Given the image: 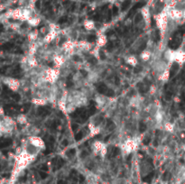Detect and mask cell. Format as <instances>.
<instances>
[{
  "label": "cell",
  "instance_id": "1",
  "mask_svg": "<svg viewBox=\"0 0 185 184\" xmlns=\"http://www.w3.org/2000/svg\"><path fill=\"white\" fill-rule=\"evenodd\" d=\"M12 143V140L11 139H1L0 140V148H5L8 147L10 144Z\"/></svg>",
  "mask_w": 185,
  "mask_h": 184
},
{
  "label": "cell",
  "instance_id": "2",
  "mask_svg": "<svg viewBox=\"0 0 185 184\" xmlns=\"http://www.w3.org/2000/svg\"><path fill=\"white\" fill-rule=\"evenodd\" d=\"M97 89H98V91L99 92V93H101V94H105L106 90H108V87H107L104 83H99V84L98 85Z\"/></svg>",
  "mask_w": 185,
  "mask_h": 184
},
{
  "label": "cell",
  "instance_id": "3",
  "mask_svg": "<svg viewBox=\"0 0 185 184\" xmlns=\"http://www.w3.org/2000/svg\"><path fill=\"white\" fill-rule=\"evenodd\" d=\"M49 112H50L49 108H44V107H43V108H38V111H37V113L41 115H48Z\"/></svg>",
  "mask_w": 185,
  "mask_h": 184
},
{
  "label": "cell",
  "instance_id": "4",
  "mask_svg": "<svg viewBox=\"0 0 185 184\" xmlns=\"http://www.w3.org/2000/svg\"><path fill=\"white\" fill-rule=\"evenodd\" d=\"M179 69V65H178L177 63H173V66H172V68H171V71H170L171 77H172V76H174V74L176 73V71H177V69Z\"/></svg>",
  "mask_w": 185,
  "mask_h": 184
},
{
  "label": "cell",
  "instance_id": "5",
  "mask_svg": "<svg viewBox=\"0 0 185 184\" xmlns=\"http://www.w3.org/2000/svg\"><path fill=\"white\" fill-rule=\"evenodd\" d=\"M13 46H14V44H13L12 43H6V44H5L4 45L2 46L1 48H2L3 50H9V49H11Z\"/></svg>",
  "mask_w": 185,
  "mask_h": 184
},
{
  "label": "cell",
  "instance_id": "6",
  "mask_svg": "<svg viewBox=\"0 0 185 184\" xmlns=\"http://www.w3.org/2000/svg\"><path fill=\"white\" fill-rule=\"evenodd\" d=\"M107 127H108L109 130H113V129L115 128V125H114V123H113L111 120H109V122H108V124H107Z\"/></svg>",
  "mask_w": 185,
  "mask_h": 184
},
{
  "label": "cell",
  "instance_id": "7",
  "mask_svg": "<svg viewBox=\"0 0 185 184\" xmlns=\"http://www.w3.org/2000/svg\"><path fill=\"white\" fill-rule=\"evenodd\" d=\"M30 108V104H25L24 106H23L22 108H21V109H20V111L21 112H23V113H25V112H27L28 111V109Z\"/></svg>",
  "mask_w": 185,
  "mask_h": 184
},
{
  "label": "cell",
  "instance_id": "8",
  "mask_svg": "<svg viewBox=\"0 0 185 184\" xmlns=\"http://www.w3.org/2000/svg\"><path fill=\"white\" fill-rule=\"evenodd\" d=\"M145 129H146V126L143 123V122H140V124H139V130H140V132H144L145 131Z\"/></svg>",
  "mask_w": 185,
  "mask_h": 184
},
{
  "label": "cell",
  "instance_id": "9",
  "mask_svg": "<svg viewBox=\"0 0 185 184\" xmlns=\"http://www.w3.org/2000/svg\"><path fill=\"white\" fill-rule=\"evenodd\" d=\"M105 95L108 96V97H112V96H114V91L112 90H110V89H108L105 92Z\"/></svg>",
  "mask_w": 185,
  "mask_h": 184
},
{
  "label": "cell",
  "instance_id": "10",
  "mask_svg": "<svg viewBox=\"0 0 185 184\" xmlns=\"http://www.w3.org/2000/svg\"><path fill=\"white\" fill-rule=\"evenodd\" d=\"M82 137H83V133H82V132H80V133H78V134L76 135L75 139H76V141H80Z\"/></svg>",
  "mask_w": 185,
  "mask_h": 184
},
{
  "label": "cell",
  "instance_id": "11",
  "mask_svg": "<svg viewBox=\"0 0 185 184\" xmlns=\"http://www.w3.org/2000/svg\"><path fill=\"white\" fill-rule=\"evenodd\" d=\"M75 154V149H70L69 150L68 152H67V156L68 157H71V156H73Z\"/></svg>",
  "mask_w": 185,
  "mask_h": 184
},
{
  "label": "cell",
  "instance_id": "12",
  "mask_svg": "<svg viewBox=\"0 0 185 184\" xmlns=\"http://www.w3.org/2000/svg\"><path fill=\"white\" fill-rule=\"evenodd\" d=\"M95 40H96V37H95V35H89L88 36V41L89 42H91V43H94L95 42Z\"/></svg>",
  "mask_w": 185,
  "mask_h": 184
},
{
  "label": "cell",
  "instance_id": "13",
  "mask_svg": "<svg viewBox=\"0 0 185 184\" xmlns=\"http://www.w3.org/2000/svg\"><path fill=\"white\" fill-rule=\"evenodd\" d=\"M12 97H13L15 100H19V99H20V96H19L18 94H16V93H14V94L12 95Z\"/></svg>",
  "mask_w": 185,
  "mask_h": 184
},
{
  "label": "cell",
  "instance_id": "14",
  "mask_svg": "<svg viewBox=\"0 0 185 184\" xmlns=\"http://www.w3.org/2000/svg\"><path fill=\"white\" fill-rule=\"evenodd\" d=\"M39 174H40V176H41V178H42V179H45V178H47V176H48V175H47L46 173H45L44 171H43V172H39Z\"/></svg>",
  "mask_w": 185,
  "mask_h": 184
},
{
  "label": "cell",
  "instance_id": "15",
  "mask_svg": "<svg viewBox=\"0 0 185 184\" xmlns=\"http://www.w3.org/2000/svg\"><path fill=\"white\" fill-rule=\"evenodd\" d=\"M89 62H90L91 64H96V63H97V60H96L94 57H91V58H89Z\"/></svg>",
  "mask_w": 185,
  "mask_h": 184
},
{
  "label": "cell",
  "instance_id": "16",
  "mask_svg": "<svg viewBox=\"0 0 185 184\" xmlns=\"http://www.w3.org/2000/svg\"><path fill=\"white\" fill-rule=\"evenodd\" d=\"M95 112H96V108H95V107H91V109L89 110L90 115H93V114H94Z\"/></svg>",
  "mask_w": 185,
  "mask_h": 184
},
{
  "label": "cell",
  "instance_id": "17",
  "mask_svg": "<svg viewBox=\"0 0 185 184\" xmlns=\"http://www.w3.org/2000/svg\"><path fill=\"white\" fill-rule=\"evenodd\" d=\"M150 142H151V138L150 137H146L144 139V144H148Z\"/></svg>",
  "mask_w": 185,
  "mask_h": 184
},
{
  "label": "cell",
  "instance_id": "18",
  "mask_svg": "<svg viewBox=\"0 0 185 184\" xmlns=\"http://www.w3.org/2000/svg\"><path fill=\"white\" fill-rule=\"evenodd\" d=\"M107 49H108L109 51H111V50L113 49V44H112V43H109L108 45H107Z\"/></svg>",
  "mask_w": 185,
  "mask_h": 184
},
{
  "label": "cell",
  "instance_id": "19",
  "mask_svg": "<svg viewBox=\"0 0 185 184\" xmlns=\"http://www.w3.org/2000/svg\"><path fill=\"white\" fill-rule=\"evenodd\" d=\"M71 127H72V130H73V131H76V130L79 128V125H77V124H73V125H71Z\"/></svg>",
  "mask_w": 185,
  "mask_h": 184
},
{
  "label": "cell",
  "instance_id": "20",
  "mask_svg": "<svg viewBox=\"0 0 185 184\" xmlns=\"http://www.w3.org/2000/svg\"><path fill=\"white\" fill-rule=\"evenodd\" d=\"M119 152H120V151H119V149H118V148H114V151H113V154H114V155H115V156H116V154H119Z\"/></svg>",
  "mask_w": 185,
  "mask_h": 184
},
{
  "label": "cell",
  "instance_id": "21",
  "mask_svg": "<svg viewBox=\"0 0 185 184\" xmlns=\"http://www.w3.org/2000/svg\"><path fill=\"white\" fill-rule=\"evenodd\" d=\"M141 19H142V16L138 15V16H137L136 17V21H135V22H136V23H138V22L140 21V20H141Z\"/></svg>",
  "mask_w": 185,
  "mask_h": 184
},
{
  "label": "cell",
  "instance_id": "22",
  "mask_svg": "<svg viewBox=\"0 0 185 184\" xmlns=\"http://www.w3.org/2000/svg\"><path fill=\"white\" fill-rule=\"evenodd\" d=\"M165 98H166L167 100H170V98H171V94H170V93H166V94H165Z\"/></svg>",
  "mask_w": 185,
  "mask_h": 184
},
{
  "label": "cell",
  "instance_id": "23",
  "mask_svg": "<svg viewBox=\"0 0 185 184\" xmlns=\"http://www.w3.org/2000/svg\"><path fill=\"white\" fill-rule=\"evenodd\" d=\"M99 54H100V57H101V59H102V60H104V59H105V54H104V52H103L102 51H100Z\"/></svg>",
  "mask_w": 185,
  "mask_h": 184
},
{
  "label": "cell",
  "instance_id": "24",
  "mask_svg": "<svg viewBox=\"0 0 185 184\" xmlns=\"http://www.w3.org/2000/svg\"><path fill=\"white\" fill-rule=\"evenodd\" d=\"M80 72H81V74H82L84 77H86V76H87V74H88V73H87V72H86L84 69H81V70H80Z\"/></svg>",
  "mask_w": 185,
  "mask_h": 184
},
{
  "label": "cell",
  "instance_id": "25",
  "mask_svg": "<svg viewBox=\"0 0 185 184\" xmlns=\"http://www.w3.org/2000/svg\"><path fill=\"white\" fill-rule=\"evenodd\" d=\"M65 21H66V17H62V18L60 19L59 23H63V22H65Z\"/></svg>",
  "mask_w": 185,
  "mask_h": 184
},
{
  "label": "cell",
  "instance_id": "26",
  "mask_svg": "<svg viewBox=\"0 0 185 184\" xmlns=\"http://www.w3.org/2000/svg\"><path fill=\"white\" fill-rule=\"evenodd\" d=\"M67 144H68V141H67V140H63V141H62V145H63V146H66Z\"/></svg>",
  "mask_w": 185,
  "mask_h": 184
},
{
  "label": "cell",
  "instance_id": "27",
  "mask_svg": "<svg viewBox=\"0 0 185 184\" xmlns=\"http://www.w3.org/2000/svg\"><path fill=\"white\" fill-rule=\"evenodd\" d=\"M42 170H43L44 172H45V171H47V170H48V168H47L46 165H44V166H42Z\"/></svg>",
  "mask_w": 185,
  "mask_h": 184
},
{
  "label": "cell",
  "instance_id": "28",
  "mask_svg": "<svg viewBox=\"0 0 185 184\" xmlns=\"http://www.w3.org/2000/svg\"><path fill=\"white\" fill-rule=\"evenodd\" d=\"M73 60H74V61H77V62H78V61H80V58H79L78 56H73Z\"/></svg>",
  "mask_w": 185,
  "mask_h": 184
},
{
  "label": "cell",
  "instance_id": "29",
  "mask_svg": "<svg viewBox=\"0 0 185 184\" xmlns=\"http://www.w3.org/2000/svg\"><path fill=\"white\" fill-rule=\"evenodd\" d=\"M86 155H88V153H86V152H83L82 154H81V157L83 158L84 156H86Z\"/></svg>",
  "mask_w": 185,
  "mask_h": 184
},
{
  "label": "cell",
  "instance_id": "30",
  "mask_svg": "<svg viewBox=\"0 0 185 184\" xmlns=\"http://www.w3.org/2000/svg\"><path fill=\"white\" fill-rule=\"evenodd\" d=\"M58 184H67V183H66V182H64V181H59V182H58Z\"/></svg>",
  "mask_w": 185,
  "mask_h": 184
},
{
  "label": "cell",
  "instance_id": "31",
  "mask_svg": "<svg viewBox=\"0 0 185 184\" xmlns=\"http://www.w3.org/2000/svg\"><path fill=\"white\" fill-rule=\"evenodd\" d=\"M67 86H68V87H70V86H72V82H70V81H68V82H67Z\"/></svg>",
  "mask_w": 185,
  "mask_h": 184
}]
</instances>
